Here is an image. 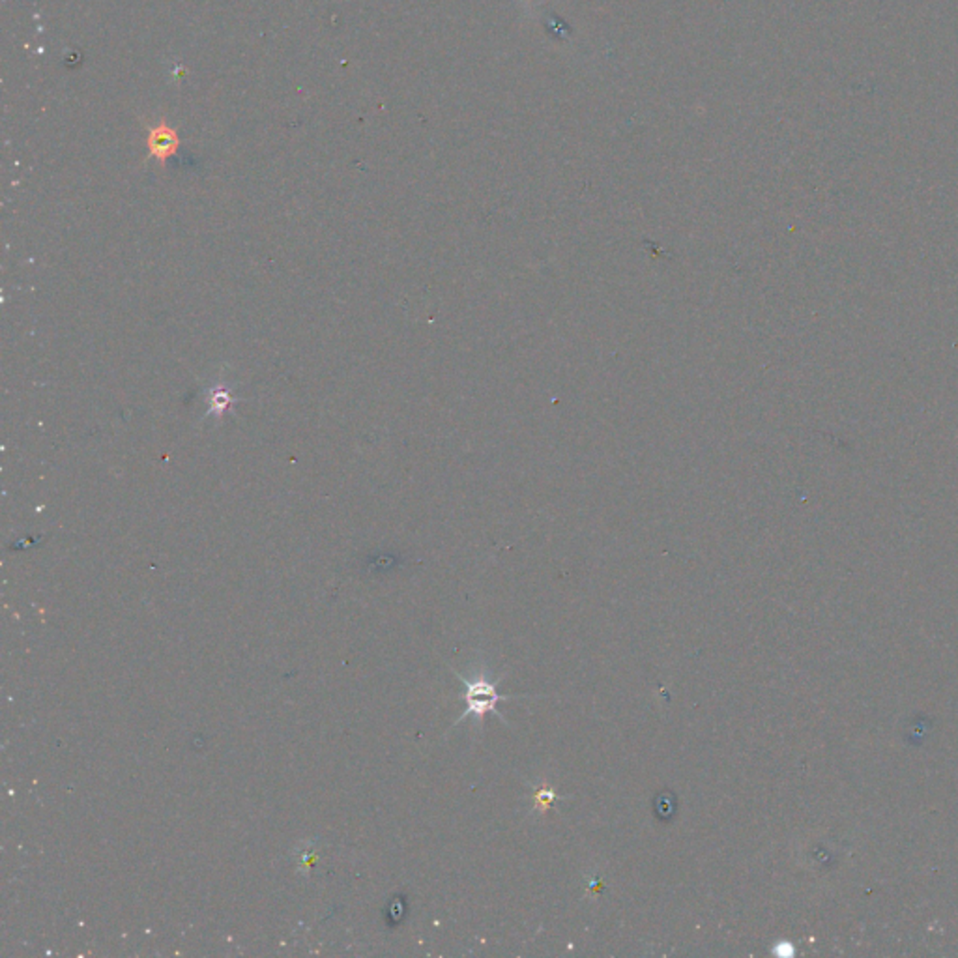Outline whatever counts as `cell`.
<instances>
[{
    "label": "cell",
    "instance_id": "obj_1",
    "mask_svg": "<svg viewBox=\"0 0 958 958\" xmlns=\"http://www.w3.org/2000/svg\"><path fill=\"white\" fill-rule=\"evenodd\" d=\"M455 676L464 683V703H466V710L457 719L455 724L466 721L468 717H475L479 723H482L487 713H495L500 721H505L502 712L498 710V704L502 703V700L515 698V696H519V694H502L498 691L500 680L498 682H489V678L477 676V674H472V678H466V676L459 674L457 671H455Z\"/></svg>",
    "mask_w": 958,
    "mask_h": 958
},
{
    "label": "cell",
    "instance_id": "obj_2",
    "mask_svg": "<svg viewBox=\"0 0 958 958\" xmlns=\"http://www.w3.org/2000/svg\"><path fill=\"white\" fill-rule=\"evenodd\" d=\"M149 144H151V152L154 156H158L160 160H167L169 156H172L176 152L178 139H176V133L171 128L160 126V128H156L151 133Z\"/></svg>",
    "mask_w": 958,
    "mask_h": 958
},
{
    "label": "cell",
    "instance_id": "obj_3",
    "mask_svg": "<svg viewBox=\"0 0 958 958\" xmlns=\"http://www.w3.org/2000/svg\"><path fill=\"white\" fill-rule=\"evenodd\" d=\"M208 397H210L208 399L210 401V414L224 416L225 411L229 409V404H231V393L224 386H221V388L213 390Z\"/></svg>",
    "mask_w": 958,
    "mask_h": 958
}]
</instances>
